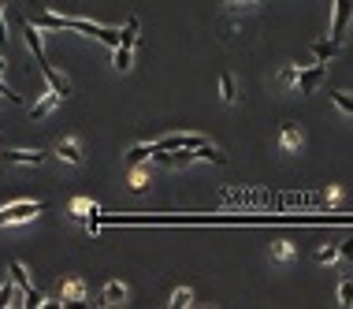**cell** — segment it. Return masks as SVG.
I'll return each instance as SVG.
<instances>
[{"instance_id": "6da1fadb", "label": "cell", "mask_w": 353, "mask_h": 309, "mask_svg": "<svg viewBox=\"0 0 353 309\" xmlns=\"http://www.w3.org/2000/svg\"><path fill=\"white\" fill-rule=\"evenodd\" d=\"M138 30H141V23L138 19H130L119 30V45L112 49V67L115 71H130V63H134V49H138Z\"/></svg>"}, {"instance_id": "7a4b0ae2", "label": "cell", "mask_w": 353, "mask_h": 309, "mask_svg": "<svg viewBox=\"0 0 353 309\" xmlns=\"http://www.w3.org/2000/svg\"><path fill=\"white\" fill-rule=\"evenodd\" d=\"M41 202H12L0 209V227H15V224H30L41 216Z\"/></svg>"}, {"instance_id": "3957f363", "label": "cell", "mask_w": 353, "mask_h": 309, "mask_svg": "<svg viewBox=\"0 0 353 309\" xmlns=\"http://www.w3.org/2000/svg\"><path fill=\"white\" fill-rule=\"evenodd\" d=\"M12 279H15V287H19V298H23L19 306H30V309H34V306H41V302H45V295L30 284V276H26L23 261H12Z\"/></svg>"}, {"instance_id": "277c9868", "label": "cell", "mask_w": 353, "mask_h": 309, "mask_svg": "<svg viewBox=\"0 0 353 309\" xmlns=\"http://www.w3.org/2000/svg\"><path fill=\"white\" fill-rule=\"evenodd\" d=\"M353 19V0H334V23H331V41L346 38V26Z\"/></svg>"}, {"instance_id": "5b68a950", "label": "cell", "mask_w": 353, "mask_h": 309, "mask_svg": "<svg viewBox=\"0 0 353 309\" xmlns=\"http://www.w3.org/2000/svg\"><path fill=\"white\" fill-rule=\"evenodd\" d=\"M320 83H323V63H312V67H297V78H294L297 94H312V89H320Z\"/></svg>"}, {"instance_id": "8992f818", "label": "cell", "mask_w": 353, "mask_h": 309, "mask_svg": "<svg viewBox=\"0 0 353 309\" xmlns=\"http://www.w3.org/2000/svg\"><path fill=\"white\" fill-rule=\"evenodd\" d=\"M56 295L63 306H82L86 302V279H63Z\"/></svg>"}, {"instance_id": "52a82bcc", "label": "cell", "mask_w": 353, "mask_h": 309, "mask_svg": "<svg viewBox=\"0 0 353 309\" xmlns=\"http://www.w3.org/2000/svg\"><path fill=\"white\" fill-rule=\"evenodd\" d=\"M23 38H26V49L34 52V60L49 63V56H45V45H41V26H34L30 19H23Z\"/></svg>"}, {"instance_id": "ba28073f", "label": "cell", "mask_w": 353, "mask_h": 309, "mask_svg": "<svg viewBox=\"0 0 353 309\" xmlns=\"http://www.w3.org/2000/svg\"><path fill=\"white\" fill-rule=\"evenodd\" d=\"M41 71H45V78H49V89H52V94H56L60 101H67V97H71V78L60 75L52 63H41Z\"/></svg>"}, {"instance_id": "9c48e42d", "label": "cell", "mask_w": 353, "mask_h": 309, "mask_svg": "<svg viewBox=\"0 0 353 309\" xmlns=\"http://www.w3.org/2000/svg\"><path fill=\"white\" fill-rule=\"evenodd\" d=\"M208 138L205 134H168V138H160L157 145L160 149H197V145H205Z\"/></svg>"}, {"instance_id": "30bf717a", "label": "cell", "mask_w": 353, "mask_h": 309, "mask_svg": "<svg viewBox=\"0 0 353 309\" xmlns=\"http://www.w3.org/2000/svg\"><path fill=\"white\" fill-rule=\"evenodd\" d=\"M4 160L8 164H19V168H38L45 160V153H38V149H12V153H4Z\"/></svg>"}, {"instance_id": "8fae6325", "label": "cell", "mask_w": 353, "mask_h": 309, "mask_svg": "<svg viewBox=\"0 0 353 309\" xmlns=\"http://www.w3.org/2000/svg\"><path fill=\"white\" fill-rule=\"evenodd\" d=\"M123 302H126V287L119 279H108L101 290V306H123Z\"/></svg>"}, {"instance_id": "7c38bea8", "label": "cell", "mask_w": 353, "mask_h": 309, "mask_svg": "<svg viewBox=\"0 0 353 309\" xmlns=\"http://www.w3.org/2000/svg\"><path fill=\"white\" fill-rule=\"evenodd\" d=\"M160 149V145L157 142H138V145H134V149L130 153H126V164H146V160H152V153H157Z\"/></svg>"}, {"instance_id": "4fadbf2b", "label": "cell", "mask_w": 353, "mask_h": 309, "mask_svg": "<svg viewBox=\"0 0 353 309\" xmlns=\"http://www.w3.org/2000/svg\"><path fill=\"white\" fill-rule=\"evenodd\" d=\"M56 157L63 160V164H82V149H78L75 138H63V142L56 145Z\"/></svg>"}, {"instance_id": "5bb4252c", "label": "cell", "mask_w": 353, "mask_h": 309, "mask_svg": "<svg viewBox=\"0 0 353 309\" xmlns=\"http://www.w3.org/2000/svg\"><path fill=\"white\" fill-rule=\"evenodd\" d=\"M339 49H342V41L323 38V41H316V45H312V56H316V63H328V60L339 56Z\"/></svg>"}, {"instance_id": "9a60e30c", "label": "cell", "mask_w": 353, "mask_h": 309, "mask_svg": "<svg viewBox=\"0 0 353 309\" xmlns=\"http://www.w3.org/2000/svg\"><path fill=\"white\" fill-rule=\"evenodd\" d=\"M56 105H60V97H56V94H52V89H49V94H45L41 101H34V108H30V120H45V116H49V112H52V108H56Z\"/></svg>"}, {"instance_id": "2e32d148", "label": "cell", "mask_w": 353, "mask_h": 309, "mask_svg": "<svg viewBox=\"0 0 353 309\" xmlns=\"http://www.w3.org/2000/svg\"><path fill=\"white\" fill-rule=\"evenodd\" d=\"M15 298H19V287H15V279L8 276L4 284H0V309H8V306H15Z\"/></svg>"}, {"instance_id": "e0dca14e", "label": "cell", "mask_w": 353, "mask_h": 309, "mask_svg": "<svg viewBox=\"0 0 353 309\" xmlns=\"http://www.w3.org/2000/svg\"><path fill=\"white\" fill-rule=\"evenodd\" d=\"M220 97L227 105L238 101V83H234V75H220Z\"/></svg>"}, {"instance_id": "ac0fdd59", "label": "cell", "mask_w": 353, "mask_h": 309, "mask_svg": "<svg viewBox=\"0 0 353 309\" xmlns=\"http://www.w3.org/2000/svg\"><path fill=\"white\" fill-rule=\"evenodd\" d=\"M279 142H283V149H301V131H297L294 123H286L283 134H279Z\"/></svg>"}, {"instance_id": "d6986e66", "label": "cell", "mask_w": 353, "mask_h": 309, "mask_svg": "<svg viewBox=\"0 0 353 309\" xmlns=\"http://www.w3.org/2000/svg\"><path fill=\"white\" fill-rule=\"evenodd\" d=\"M331 105L339 108L342 116H353V94H346V89H334V94H331Z\"/></svg>"}, {"instance_id": "ffe728a7", "label": "cell", "mask_w": 353, "mask_h": 309, "mask_svg": "<svg viewBox=\"0 0 353 309\" xmlns=\"http://www.w3.org/2000/svg\"><path fill=\"white\" fill-rule=\"evenodd\" d=\"M171 309H186V306H194V290L190 287H179L175 295H171V302H168Z\"/></svg>"}, {"instance_id": "44dd1931", "label": "cell", "mask_w": 353, "mask_h": 309, "mask_svg": "<svg viewBox=\"0 0 353 309\" xmlns=\"http://www.w3.org/2000/svg\"><path fill=\"white\" fill-rule=\"evenodd\" d=\"M89 209H97L93 198H75V202H71V213H75L78 220H86V213H89Z\"/></svg>"}, {"instance_id": "7402d4cb", "label": "cell", "mask_w": 353, "mask_h": 309, "mask_svg": "<svg viewBox=\"0 0 353 309\" xmlns=\"http://www.w3.org/2000/svg\"><path fill=\"white\" fill-rule=\"evenodd\" d=\"M86 231L93 235V239L101 235V209H89V213H86Z\"/></svg>"}, {"instance_id": "603a6c76", "label": "cell", "mask_w": 353, "mask_h": 309, "mask_svg": "<svg viewBox=\"0 0 353 309\" xmlns=\"http://www.w3.org/2000/svg\"><path fill=\"white\" fill-rule=\"evenodd\" d=\"M339 306H353V279H342L339 284Z\"/></svg>"}, {"instance_id": "cb8c5ba5", "label": "cell", "mask_w": 353, "mask_h": 309, "mask_svg": "<svg viewBox=\"0 0 353 309\" xmlns=\"http://www.w3.org/2000/svg\"><path fill=\"white\" fill-rule=\"evenodd\" d=\"M316 261H320V265H334V261H339V246H320L316 250Z\"/></svg>"}, {"instance_id": "d4e9b609", "label": "cell", "mask_w": 353, "mask_h": 309, "mask_svg": "<svg viewBox=\"0 0 353 309\" xmlns=\"http://www.w3.org/2000/svg\"><path fill=\"white\" fill-rule=\"evenodd\" d=\"M149 187V171H141L138 164H134V175H130V190H146Z\"/></svg>"}, {"instance_id": "484cf974", "label": "cell", "mask_w": 353, "mask_h": 309, "mask_svg": "<svg viewBox=\"0 0 353 309\" xmlns=\"http://www.w3.org/2000/svg\"><path fill=\"white\" fill-rule=\"evenodd\" d=\"M294 78H297V67H283V71H279V86H294Z\"/></svg>"}, {"instance_id": "4316f807", "label": "cell", "mask_w": 353, "mask_h": 309, "mask_svg": "<svg viewBox=\"0 0 353 309\" xmlns=\"http://www.w3.org/2000/svg\"><path fill=\"white\" fill-rule=\"evenodd\" d=\"M275 257H279V261H291V257H294V246H291V242H279V246H275Z\"/></svg>"}, {"instance_id": "83f0119b", "label": "cell", "mask_w": 353, "mask_h": 309, "mask_svg": "<svg viewBox=\"0 0 353 309\" xmlns=\"http://www.w3.org/2000/svg\"><path fill=\"white\" fill-rule=\"evenodd\" d=\"M339 261H350V265H353V239L339 246Z\"/></svg>"}, {"instance_id": "f1b7e54d", "label": "cell", "mask_w": 353, "mask_h": 309, "mask_svg": "<svg viewBox=\"0 0 353 309\" xmlns=\"http://www.w3.org/2000/svg\"><path fill=\"white\" fill-rule=\"evenodd\" d=\"M0 97H4V101H12V105H15V101H19V94H12V89H8V86H4V78H0Z\"/></svg>"}, {"instance_id": "f546056e", "label": "cell", "mask_w": 353, "mask_h": 309, "mask_svg": "<svg viewBox=\"0 0 353 309\" xmlns=\"http://www.w3.org/2000/svg\"><path fill=\"white\" fill-rule=\"evenodd\" d=\"M4 41H8V23H4V15H0V49H4Z\"/></svg>"}, {"instance_id": "4dcf8cb0", "label": "cell", "mask_w": 353, "mask_h": 309, "mask_svg": "<svg viewBox=\"0 0 353 309\" xmlns=\"http://www.w3.org/2000/svg\"><path fill=\"white\" fill-rule=\"evenodd\" d=\"M4 67H8V63H4V56H0V75H4Z\"/></svg>"}, {"instance_id": "1f68e13d", "label": "cell", "mask_w": 353, "mask_h": 309, "mask_svg": "<svg viewBox=\"0 0 353 309\" xmlns=\"http://www.w3.org/2000/svg\"><path fill=\"white\" fill-rule=\"evenodd\" d=\"M231 4H234V8H238V4H246V0H231Z\"/></svg>"}]
</instances>
